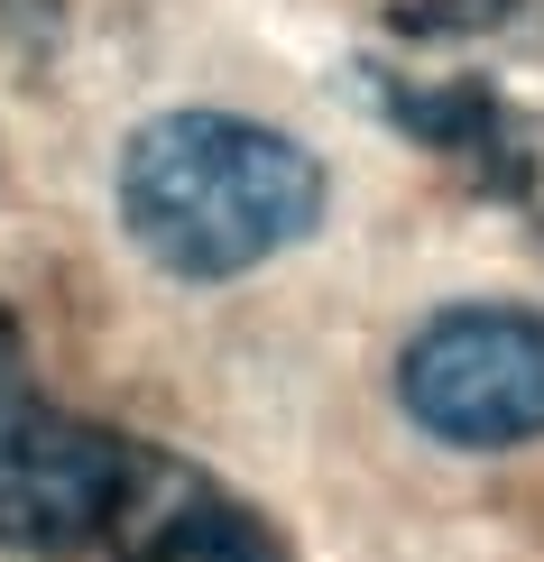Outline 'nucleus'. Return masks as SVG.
I'll use <instances>...</instances> for the list:
<instances>
[{
	"label": "nucleus",
	"instance_id": "obj_5",
	"mask_svg": "<svg viewBox=\"0 0 544 562\" xmlns=\"http://www.w3.org/2000/svg\"><path fill=\"white\" fill-rule=\"evenodd\" d=\"M378 111L397 130H415L434 157H453L470 184L489 194H517L535 176V148H526V121L499 102L489 83H378Z\"/></svg>",
	"mask_w": 544,
	"mask_h": 562
},
{
	"label": "nucleus",
	"instance_id": "obj_2",
	"mask_svg": "<svg viewBox=\"0 0 544 562\" xmlns=\"http://www.w3.org/2000/svg\"><path fill=\"white\" fill-rule=\"evenodd\" d=\"M138 452L121 434L65 415L56 396L19 379V341L0 323V544L10 553H84L102 544L130 498Z\"/></svg>",
	"mask_w": 544,
	"mask_h": 562
},
{
	"label": "nucleus",
	"instance_id": "obj_4",
	"mask_svg": "<svg viewBox=\"0 0 544 562\" xmlns=\"http://www.w3.org/2000/svg\"><path fill=\"white\" fill-rule=\"evenodd\" d=\"M102 544H121V562H287V535L258 517L249 498L212 488L203 471L148 461V452H138L130 498H121Z\"/></svg>",
	"mask_w": 544,
	"mask_h": 562
},
{
	"label": "nucleus",
	"instance_id": "obj_3",
	"mask_svg": "<svg viewBox=\"0 0 544 562\" xmlns=\"http://www.w3.org/2000/svg\"><path fill=\"white\" fill-rule=\"evenodd\" d=\"M397 406L453 452H508L544 434V314L453 304L407 341Z\"/></svg>",
	"mask_w": 544,
	"mask_h": 562
},
{
	"label": "nucleus",
	"instance_id": "obj_1",
	"mask_svg": "<svg viewBox=\"0 0 544 562\" xmlns=\"http://www.w3.org/2000/svg\"><path fill=\"white\" fill-rule=\"evenodd\" d=\"M121 222L167 277L222 286L323 222V167L241 111H167L121 148Z\"/></svg>",
	"mask_w": 544,
	"mask_h": 562
}]
</instances>
